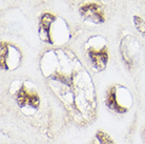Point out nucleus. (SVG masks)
<instances>
[{
  "label": "nucleus",
  "instance_id": "8",
  "mask_svg": "<svg viewBox=\"0 0 145 144\" xmlns=\"http://www.w3.org/2000/svg\"><path fill=\"white\" fill-rule=\"evenodd\" d=\"M143 135H144V139H145V130H144V134H143Z\"/></svg>",
  "mask_w": 145,
  "mask_h": 144
},
{
  "label": "nucleus",
  "instance_id": "5",
  "mask_svg": "<svg viewBox=\"0 0 145 144\" xmlns=\"http://www.w3.org/2000/svg\"><path fill=\"white\" fill-rule=\"evenodd\" d=\"M105 103L107 105V107L110 108L112 111L119 114H123V113L127 112V107L123 106V105L119 103L117 100V87L112 86L107 90V94L105 97Z\"/></svg>",
  "mask_w": 145,
  "mask_h": 144
},
{
  "label": "nucleus",
  "instance_id": "3",
  "mask_svg": "<svg viewBox=\"0 0 145 144\" xmlns=\"http://www.w3.org/2000/svg\"><path fill=\"white\" fill-rule=\"evenodd\" d=\"M87 55L91 59V62L95 69L97 71H103L105 69L107 61H108V54L106 46H103L100 50L95 48H89L87 50Z\"/></svg>",
  "mask_w": 145,
  "mask_h": 144
},
{
  "label": "nucleus",
  "instance_id": "6",
  "mask_svg": "<svg viewBox=\"0 0 145 144\" xmlns=\"http://www.w3.org/2000/svg\"><path fill=\"white\" fill-rule=\"evenodd\" d=\"M96 139L100 144H115V141L112 140V137L108 134L104 133L102 130H98L96 134Z\"/></svg>",
  "mask_w": 145,
  "mask_h": 144
},
{
  "label": "nucleus",
  "instance_id": "7",
  "mask_svg": "<svg viewBox=\"0 0 145 144\" xmlns=\"http://www.w3.org/2000/svg\"><path fill=\"white\" fill-rule=\"evenodd\" d=\"M134 22L136 25V29L140 34L145 36V21L139 16H134Z\"/></svg>",
  "mask_w": 145,
  "mask_h": 144
},
{
  "label": "nucleus",
  "instance_id": "1",
  "mask_svg": "<svg viewBox=\"0 0 145 144\" xmlns=\"http://www.w3.org/2000/svg\"><path fill=\"white\" fill-rule=\"evenodd\" d=\"M16 100L20 107H31L38 109L40 106V98L36 92L27 90L25 85H22L16 95Z\"/></svg>",
  "mask_w": 145,
  "mask_h": 144
},
{
  "label": "nucleus",
  "instance_id": "2",
  "mask_svg": "<svg viewBox=\"0 0 145 144\" xmlns=\"http://www.w3.org/2000/svg\"><path fill=\"white\" fill-rule=\"evenodd\" d=\"M80 15L84 20L91 21L93 23H103L105 21V16L100 5L95 2L85 3L79 9Z\"/></svg>",
  "mask_w": 145,
  "mask_h": 144
},
{
  "label": "nucleus",
  "instance_id": "4",
  "mask_svg": "<svg viewBox=\"0 0 145 144\" xmlns=\"http://www.w3.org/2000/svg\"><path fill=\"white\" fill-rule=\"evenodd\" d=\"M55 20L56 16L51 13H45L41 17L39 23V37L45 43L53 44V40L51 37V25Z\"/></svg>",
  "mask_w": 145,
  "mask_h": 144
}]
</instances>
